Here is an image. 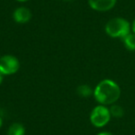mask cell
<instances>
[{"mask_svg":"<svg viewBox=\"0 0 135 135\" xmlns=\"http://www.w3.org/2000/svg\"><path fill=\"white\" fill-rule=\"evenodd\" d=\"M121 90L116 81L105 79L101 81L94 90V96L100 105H108L116 104L119 99Z\"/></svg>","mask_w":135,"mask_h":135,"instance_id":"1","label":"cell"},{"mask_svg":"<svg viewBox=\"0 0 135 135\" xmlns=\"http://www.w3.org/2000/svg\"><path fill=\"white\" fill-rule=\"evenodd\" d=\"M117 0H88L91 8L95 11L105 12L111 10L116 6Z\"/></svg>","mask_w":135,"mask_h":135,"instance_id":"5","label":"cell"},{"mask_svg":"<svg viewBox=\"0 0 135 135\" xmlns=\"http://www.w3.org/2000/svg\"><path fill=\"white\" fill-rule=\"evenodd\" d=\"M3 76H4V75H3V74L0 72V85H1V83H3Z\"/></svg>","mask_w":135,"mask_h":135,"instance_id":"13","label":"cell"},{"mask_svg":"<svg viewBox=\"0 0 135 135\" xmlns=\"http://www.w3.org/2000/svg\"><path fill=\"white\" fill-rule=\"evenodd\" d=\"M2 125H3V118H2V117L0 116V128L2 127Z\"/></svg>","mask_w":135,"mask_h":135,"instance_id":"14","label":"cell"},{"mask_svg":"<svg viewBox=\"0 0 135 135\" xmlns=\"http://www.w3.org/2000/svg\"><path fill=\"white\" fill-rule=\"evenodd\" d=\"M105 32L112 38H123L131 32V24L123 18H113L107 22Z\"/></svg>","mask_w":135,"mask_h":135,"instance_id":"2","label":"cell"},{"mask_svg":"<svg viewBox=\"0 0 135 135\" xmlns=\"http://www.w3.org/2000/svg\"><path fill=\"white\" fill-rule=\"evenodd\" d=\"M111 115L107 105H98L94 107L90 115L91 123L96 128H103L110 121Z\"/></svg>","mask_w":135,"mask_h":135,"instance_id":"3","label":"cell"},{"mask_svg":"<svg viewBox=\"0 0 135 135\" xmlns=\"http://www.w3.org/2000/svg\"><path fill=\"white\" fill-rule=\"evenodd\" d=\"M18 2H26V1H28V0H17Z\"/></svg>","mask_w":135,"mask_h":135,"instance_id":"15","label":"cell"},{"mask_svg":"<svg viewBox=\"0 0 135 135\" xmlns=\"http://www.w3.org/2000/svg\"><path fill=\"white\" fill-rule=\"evenodd\" d=\"M97 135H114V134H113V133H111V132H108V131H103V132L98 133Z\"/></svg>","mask_w":135,"mask_h":135,"instance_id":"12","label":"cell"},{"mask_svg":"<svg viewBox=\"0 0 135 135\" xmlns=\"http://www.w3.org/2000/svg\"><path fill=\"white\" fill-rule=\"evenodd\" d=\"M124 46L129 51H135V33L129 32V34L122 38Z\"/></svg>","mask_w":135,"mask_h":135,"instance_id":"7","label":"cell"},{"mask_svg":"<svg viewBox=\"0 0 135 135\" xmlns=\"http://www.w3.org/2000/svg\"><path fill=\"white\" fill-rule=\"evenodd\" d=\"M77 94L79 96H81V97H83V98H86L91 95H94V90H93L92 87L89 86V85L81 84V85H80V86H78Z\"/></svg>","mask_w":135,"mask_h":135,"instance_id":"9","label":"cell"},{"mask_svg":"<svg viewBox=\"0 0 135 135\" xmlns=\"http://www.w3.org/2000/svg\"><path fill=\"white\" fill-rule=\"evenodd\" d=\"M131 31H132L133 33H135V19L133 20L132 23H131Z\"/></svg>","mask_w":135,"mask_h":135,"instance_id":"11","label":"cell"},{"mask_svg":"<svg viewBox=\"0 0 135 135\" xmlns=\"http://www.w3.org/2000/svg\"><path fill=\"white\" fill-rule=\"evenodd\" d=\"M109 111H110L111 117H114V118H120L124 116L123 107L119 105H117V104L111 105L110 108H109Z\"/></svg>","mask_w":135,"mask_h":135,"instance_id":"10","label":"cell"},{"mask_svg":"<svg viewBox=\"0 0 135 135\" xmlns=\"http://www.w3.org/2000/svg\"><path fill=\"white\" fill-rule=\"evenodd\" d=\"M64 1H68V2H70V1H74V0H64Z\"/></svg>","mask_w":135,"mask_h":135,"instance_id":"16","label":"cell"},{"mask_svg":"<svg viewBox=\"0 0 135 135\" xmlns=\"http://www.w3.org/2000/svg\"><path fill=\"white\" fill-rule=\"evenodd\" d=\"M21 63L16 56L5 55L0 57V72L3 75H12L20 70Z\"/></svg>","mask_w":135,"mask_h":135,"instance_id":"4","label":"cell"},{"mask_svg":"<svg viewBox=\"0 0 135 135\" xmlns=\"http://www.w3.org/2000/svg\"><path fill=\"white\" fill-rule=\"evenodd\" d=\"M8 135H25V128L21 123H13L8 129Z\"/></svg>","mask_w":135,"mask_h":135,"instance_id":"8","label":"cell"},{"mask_svg":"<svg viewBox=\"0 0 135 135\" xmlns=\"http://www.w3.org/2000/svg\"><path fill=\"white\" fill-rule=\"evenodd\" d=\"M13 19L17 23L24 24L28 21H31L32 19V12L29 8L25 7H20L16 8L13 12Z\"/></svg>","mask_w":135,"mask_h":135,"instance_id":"6","label":"cell"}]
</instances>
